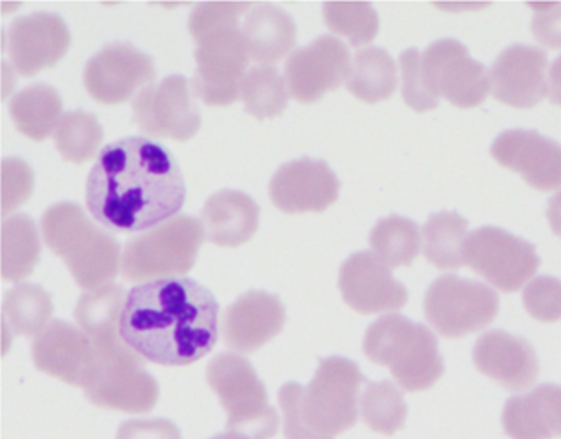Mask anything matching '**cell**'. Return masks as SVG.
I'll list each match as a JSON object with an SVG mask.
<instances>
[{
    "label": "cell",
    "mask_w": 561,
    "mask_h": 439,
    "mask_svg": "<svg viewBox=\"0 0 561 439\" xmlns=\"http://www.w3.org/2000/svg\"><path fill=\"white\" fill-rule=\"evenodd\" d=\"M428 323L445 337H462L484 330L499 313V297L481 281L456 275L436 278L423 300Z\"/></svg>",
    "instance_id": "obj_9"
},
{
    "label": "cell",
    "mask_w": 561,
    "mask_h": 439,
    "mask_svg": "<svg viewBox=\"0 0 561 439\" xmlns=\"http://www.w3.org/2000/svg\"><path fill=\"white\" fill-rule=\"evenodd\" d=\"M9 113L19 132L41 142L57 132L65 116L64 101L50 84H32L15 94Z\"/></svg>",
    "instance_id": "obj_28"
},
{
    "label": "cell",
    "mask_w": 561,
    "mask_h": 439,
    "mask_svg": "<svg viewBox=\"0 0 561 439\" xmlns=\"http://www.w3.org/2000/svg\"><path fill=\"white\" fill-rule=\"evenodd\" d=\"M84 393L100 408L149 413L159 402L160 385L147 372L144 359L104 360L100 377Z\"/></svg>",
    "instance_id": "obj_21"
},
{
    "label": "cell",
    "mask_w": 561,
    "mask_h": 439,
    "mask_svg": "<svg viewBox=\"0 0 561 439\" xmlns=\"http://www.w3.org/2000/svg\"><path fill=\"white\" fill-rule=\"evenodd\" d=\"M251 9L249 2H203L190 15V34L196 38L215 28L239 25Z\"/></svg>",
    "instance_id": "obj_40"
},
{
    "label": "cell",
    "mask_w": 561,
    "mask_h": 439,
    "mask_svg": "<svg viewBox=\"0 0 561 439\" xmlns=\"http://www.w3.org/2000/svg\"><path fill=\"white\" fill-rule=\"evenodd\" d=\"M491 155L535 189L551 192L561 186V146L537 130H504L492 142Z\"/></svg>",
    "instance_id": "obj_19"
},
{
    "label": "cell",
    "mask_w": 561,
    "mask_h": 439,
    "mask_svg": "<svg viewBox=\"0 0 561 439\" xmlns=\"http://www.w3.org/2000/svg\"><path fill=\"white\" fill-rule=\"evenodd\" d=\"M219 303L192 278H165L127 293L121 334L142 359L160 366H190L218 340Z\"/></svg>",
    "instance_id": "obj_2"
},
{
    "label": "cell",
    "mask_w": 561,
    "mask_h": 439,
    "mask_svg": "<svg viewBox=\"0 0 561 439\" xmlns=\"http://www.w3.org/2000/svg\"><path fill=\"white\" fill-rule=\"evenodd\" d=\"M462 261L505 293L517 291L540 267L534 244L495 226H482L466 238Z\"/></svg>",
    "instance_id": "obj_10"
},
{
    "label": "cell",
    "mask_w": 561,
    "mask_h": 439,
    "mask_svg": "<svg viewBox=\"0 0 561 439\" xmlns=\"http://www.w3.org/2000/svg\"><path fill=\"white\" fill-rule=\"evenodd\" d=\"M4 326L15 336H41L54 316V301L41 285L22 284L4 297Z\"/></svg>",
    "instance_id": "obj_31"
},
{
    "label": "cell",
    "mask_w": 561,
    "mask_h": 439,
    "mask_svg": "<svg viewBox=\"0 0 561 439\" xmlns=\"http://www.w3.org/2000/svg\"><path fill=\"white\" fill-rule=\"evenodd\" d=\"M126 300V290L121 285H106L87 291L75 310L78 324L91 337L104 360L142 359L127 346L121 334Z\"/></svg>",
    "instance_id": "obj_24"
},
{
    "label": "cell",
    "mask_w": 561,
    "mask_h": 439,
    "mask_svg": "<svg viewBox=\"0 0 561 439\" xmlns=\"http://www.w3.org/2000/svg\"><path fill=\"white\" fill-rule=\"evenodd\" d=\"M196 96L211 107H226L241 97L249 50L239 25L216 28L195 38Z\"/></svg>",
    "instance_id": "obj_8"
},
{
    "label": "cell",
    "mask_w": 561,
    "mask_h": 439,
    "mask_svg": "<svg viewBox=\"0 0 561 439\" xmlns=\"http://www.w3.org/2000/svg\"><path fill=\"white\" fill-rule=\"evenodd\" d=\"M360 415L373 431L396 435L405 425L409 406L389 380L367 382L360 395Z\"/></svg>",
    "instance_id": "obj_35"
},
{
    "label": "cell",
    "mask_w": 561,
    "mask_h": 439,
    "mask_svg": "<svg viewBox=\"0 0 561 439\" xmlns=\"http://www.w3.org/2000/svg\"><path fill=\"white\" fill-rule=\"evenodd\" d=\"M502 426L511 439H551L561 436V385L541 383L525 395L508 398Z\"/></svg>",
    "instance_id": "obj_25"
},
{
    "label": "cell",
    "mask_w": 561,
    "mask_h": 439,
    "mask_svg": "<svg viewBox=\"0 0 561 439\" xmlns=\"http://www.w3.org/2000/svg\"><path fill=\"white\" fill-rule=\"evenodd\" d=\"M2 169V211L8 216L31 198L34 172L21 159H5Z\"/></svg>",
    "instance_id": "obj_41"
},
{
    "label": "cell",
    "mask_w": 561,
    "mask_h": 439,
    "mask_svg": "<svg viewBox=\"0 0 561 439\" xmlns=\"http://www.w3.org/2000/svg\"><path fill=\"white\" fill-rule=\"evenodd\" d=\"M535 11L531 19V34L548 48H561V4L547 2V4H534Z\"/></svg>",
    "instance_id": "obj_42"
},
{
    "label": "cell",
    "mask_w": 561,
    "mask_h": 439,
    "mask_svg": "<svg viewBox=\"0 0 561 439\" xmlns=\"http://www.w3.org/2000/svg\"><path fill=\"white\" fill-rule=\"evenodd\" d=\"M547 218L553 234L561 238V192H558L548 203Z\"/></svg>",
    "instance_id": "obj_45"
},
{
    "label": "cell",
    "mask_w": 561,
    "mask_h": 439,
    "mask_svg": "<svg viewBox=\"0 0 561 439\" xmlns=\"http://www.w3.org/2000/svg\"><path fill=\"white\" fill-rule=\"evenodd\" d=\"M32 357L41 372L88 389L100 377L104 359L91 337L67 321L55 320L37 336Z\"/></svg>",
    "instance_id": "obj_13"
},
{
    "label": "cell",
    "mask_w": 561,
    "mask_h": 439,
    "mask_svg": "<svg viewBox=\"0 0 561 439\" xmlns=\"http://www.w3.org/2000/svg\"><path fill=\"white\" fill-rule=\"evenodd\" d=\"M363 383L359 366L341 356L321 359L307 386L285 383L278 392L285 439H336L353 428Z\"/></svg>",
    "instance_id": "obj_3"
},
{
    "label": "cell",
    "mask_w": 561,
    "mask_h": 439,
    "mask_svg": "<svg viewBox=\"0 0 561 439\" xmlns=\"http://www.w3.org/2000/svg\"><path fill=\"white\" fill-rule=\"evenodd\" d=\"M205 228L193 216L179 215L127 242L121 262L124 280H165L188 274L205 241Z\"/></svg>",
    "instance_id": "obj_6"
},
{
    "label": "cell",
    "mask_w": 561,
    "mask_h": 439,
    "mask_svg": "<svg viewBox=\"0 0 561 439\" xmlns=\"http://www.w3.org/2000/svg\"><path fill=\"white\" fill-rule=\"evenodd\" d=\"M261 208L242 192L222 189L206 199L202 224L206 238L221 247H239L251 241L259 228Z\"/></svg>",
    "instance_id": "obj_26"
},
{
    "label": "cell",
    "mask_w": 561,
    "mask_h": 439,
    "mask_svg": "<svg viewBox=\"0 0 561 439\" xmlns=\"http://www.w3.org/2000/svg\"><path fill=\"white\" fill-rule=\"evenodd\" d=\"M525 310L545 323L561 320V280L551 275L535 277L524 290Z\"/></svg>",
    "instance_id": "obj_38"
},
{
    "label": "cell",
    "mask_w": 561,
    "mask_h": 439,
    "mask_svg": "<svg viewBox=\"0 0 561 439\" xmlns=\"http://www.w3.org/2000/svg\"><path fill=\"white\" fill-rule=\"evenodd\" d=\"M241 31L249 57L264 67L280 61L297 44L294 19L277 5H254L242 21Z\"/></svg>",
    "instance_id": "obj_27"
},
{
    "label": "cell",
    "mask_w": 561,
    "mask_h": 439,
    "mask_svg": "<svg viewBox=\"0 0 561 439\" xmlns=\"http://www.w3.org/2000/svg\"><path fill=\"white\" fill-rule=\"evenodd\" d=\"M103 127L94 114L87 111L67 113L55 132V142L65 160L87 163L94 159L103 143Z\"/></svg>",
    "instance_id": "obj_36"
},
{
    "label": "cell",
    "mask_w": 561,
    "mask_h": 439,
    "mask_svg": "<svg viewBox=\"0 0 561 439\" xmlns=\"http://www.w3.org/2000/svg\"><path fill=\"white\" fill-rule=\"evenodd\" d=\"M551 103L561 106V55L553 61L550 68V90H548Z\"/></svg>",
    "instance_id": "obj_44"
},
{
    "label": "cell",
    "mask_w": 561,
    "mask_h": 439,
    "mask_svg": "<svg viewBox=\"0 0 561 439\" xmlns=\"http://www.w3.org/2000/svg\"><path fill=\"white\" fill-rule=\"evenodd\" d=\"M323 18L330 31L353 47L369 44L379 32V15L369 2H324Z\"/></svg>",
    "instance_id": "obj_37"
},
{
    "label": "cell",
    "mask_w": 561,
    "mask_h": 439,
    "mask_svg": "<svg viewBox=\"0 0 561 439\" xmlns=\"http://www.w3.org/2000/svg\"><path fill=\"white\" fill-rule=\"evenodd\" d=\"M468 221L459 212L439 211L423 226L425 257L435 267L458 270L462 267V245Z\"/></svg>",
    "instance_id": "obj_32"
},
{
    "label": "cell",
    "mask_w": 561,
    "mask_h": 439,
    "mask_svg": "<svg viewBox=\"0 0 561 439\" xmlns=\"http://www.w3.org/2000/svg\"><path fill=\"white\" fill-rule=\"evenodd\" d=\"M287 311L280 298L267 291H248L222 316V339L238 353H254L284 330Z\"/></svg>",
    "instance_id": "obj_22"
},
{
    "label": "cell",
    "mask_w": 561,
    "mask_h": 439,
    "mask_svg": "<svg viewBox=\"0 0 561 439\" xmlns=\"http://www.w3.org/2000/svg\"><path fill=\"white\" fill-rule=\"evenodd\" d=\"M547 54L531 45L514 44L499 54L491 68L492 96L512 107H534L548 93Z\"/></svg>",
    "instance_id": "obj_20"
},
{
    "label": "cell",
    "mask_w": 561,
    "mask_h": 439,
    "mask_svg": "<svg viewBox=\"0 0 561 439\" xmlns=\"http://www.w3.org/2000/svg\"><path fill=\"white\" fill-rule=\"evenodd\" d=\"M185 199V178L175 157L146 137L104 147L88 176V209L111 231L156 228L175 218Z\"/></svg>",
    "instance_id": "obj_1"
},
{
    "label": "cell",
    "mask_w": 561,
    "mask_h": 439,
    "mask_svg": "<svg viewBox=\"0 0 561 439\" xmlns=\"http://www.w3.org/2000/svg\"><path fill=\"white\" fill-rule=\"evenodd\" d=\"M420 242L419 224L399 215L379 219L369 235L370 247L390 268L412 264L419 255Z\"/></svg>",
    "instance_id": "obj_33"
},
{
    "label": "cell",
    "mask_w": 561,
    "mask_h": 439,
    "mask_svg": "<svg viewBox=\"0 0 561 439\" xmlns=\"http://www.w3.org/2000/svg\"><path fill=\"white\" fill-rule=\"evenodd\" d=\"M211 439H248L245 436L236 435V432H226V435H216Z\"/></svg>",
    "instance_id": "obj_46"
},
{
    "label": "cell",
    "mask_w": 561,
    "mask_h": 439,
    "mask_svg": "<svg viewBox=\"0 0 561 439\" xmlns=\"http://www.w3.org/2000/svg\"><path fill=\"white\" fill-rule=\"evenodd\" d=\"M346 86L364 103L374 104L389 100L397 88L396 61L389 51L380 47L357 51Z\"/></svg>",
    "instance_id": "obj_30"
},
{
    "label": "cell",
    "mask_w": 561,
    "mask_h": 439,
    "mask_svg": "<svg viewBox=\"0 0 561 439\" xmlns=\"http://www.w3.org/2000/svg\"><path fill=\"white\" fill-rule=\"evenodd\" d=\"M287 81L275 68L257 67L248 71L241 86L245 113L255 119H272L280 116L288 104Z\"/></svg>",
    "instance_id": "obj_34"
},
{
    "label": "cell",
    "mask_w": 561,
    "mask_h": 439,
    "mask_svg": "<svg viewBox=\"0 0 561 439\" xmlns=\"http://www.w3.org/2000/svg\"><path fill=\"white\" fill-rule=\"evenodd\" d=\"M41 235L37 224L27 215H14L2 224V277L21 281L31 277L41 261Z\"/></svg>",
    "instance_id": "obj_29"
},
{
    "label": "cell",
    "mask_w": 561,
    "mask_h": 439,
    "mask_svg": "<svg viewBox=\"0 0 561 439\" xmlns=\"http://www.w3.org/2000/svg\"><path fill=\"white\" fill-rule=\"evenodd\" d=\"M134 123L147 136L186 142L202 129V111L182 74L163 78L137 94Z\"/></svg>",
    "instance_id": "obj_11"
},
{
    "label": "cell",
    "mask_w": 561,
    "mask_h": 439,
    "mask_svg": "<svg viewBox=\"0 0 561 439\" xmlns=\"http://www.w3.org/2000/svg\"><path fill=\"white\" fill-rule=\"evenodd\" d=\"M363 349L370 362L389 367L405 392L432 389L445 372L435 334L402 314L374 321L367 327Z\"/></svg>",
    "instance_id": "obj_5"
},
{
    "label": "cell",
    "mask_w": 561,
    "mask_h": 439,
    "mask_svg": "<svg viewBox=\"0 0 561 439\" xmlns=\"http://www.w3.org/2000/svg\"><path fill=\"white\" fill-rule=\"evenodd\" d=\"M206 379L228 412L229 432L248 439H271L278 431V415L252 363L238 354L213 357Z\"/></svg>",
    "instance_id": "obj_7"
},
{
    "label": "cell",
    "mask_w": 561,
    "mask_h": 439,
    "mask_svg": "<svg viewBox=\"0 0 561 439\" xmlns=\"http://www.w3.org/2000/svg\"><path fill=\"white\" fill-rule=\"evenodd\" d=\"M343 300L357 313L400 310L409 301L405 285L393 278L389 265L369 251L356 252L341 265Z\"/></svg>",
    "instance_id": "obj_18"
},
{
    "label": "cell",
    "mask_w": 561,
    "mask_h": 439,
    "mask_svg": "<svg viewBox=\"0 0 561 439\" xmlns=\"http://www.w3.org/2000/svg\"><path fill=\"white\" fill-rule=\"evenodd\" d=\"M42 234L64 258L78 287L96 290L116 278L123 262L119 242L94 224L77 203L50 206L42 218Z\"/></svg>",
    "instance_id": "obj_4"
},
{
    "label": "cell",
    "mask_w": 561,
    "mask_h": 439,
    "mask_svg": "<svg viewBox=\"0 0 561 439\" xmlns=\"http://www.w3.org/2000/svg\"><path fill=\"white\" fill-rule=\"evenodd\" d=\"M340 189V180L330 165L310 157L282 165L268 185L275 208L287 215L323 212L336 203Z\"/></svg>",
    "instance_id": "obj_17"
},
{
    "label": "cell",
    "mask_w": 561,
    "mask_h": 439,
    "mask_svg": "<svg viewBox=\"0 0 561 439\" xmlns=\"http://www.w3.org/2000/svg\"><path fill=\"white\" fill-rule=\"evenodd\" d=\"M350 48L331 35H321L308 47L298 48L285 61L288 91L300 103H314L328 91L337 90L351 74Z\"/></svg>",
    "instance_id": "obj_15"
},
{
    "label": "cell",
    "mask_w": 561,
    "mask_h": 439,
    "mask_svg": "<svg viewBox=\"0 0 561 439\" xmlns=\"http://www.w3.org/2000/svg\"><path fill=\"white\" fill-rule=\"evenodd\" d=\"M116 439H182V432L170 419H129L117 429Z\"/></svg>",
    "instance_id": "obj_43"
},
{
    "label": "cell",
    "mask_w": 561,
    "mask_h": 439,
    "mask_svg": "<svg viewBox=\"0 0 561 439\" xmlns=\"http://www.w3.org/2000/svg\"><path fill=\"white\" fill-rule=\"evenodd\" d=\"M67 22L51 12H34L15 19L5 31V51L22 77H35L54 68L70 50Z\"/></svg>",
    "instance_id": "obj_16"
},
{
    "label": "cell",
    "mask_w": 561,
    "mask_h": 439,
    "mask_svg": "<svg viewBox=\"0 0 561 439\" xmlns=\"http://www.w3.org/2000/svg\"><path fill=\"white\" fill-rule=\"evenodd\" d=\"M472 360L479 372L512 392L528 389L540 372L531 344L525 337L502 330L488 331L478 337Z\"/></svg>",
    "instance_id": "obj_23"
},
{
    "label": "cell",
    "mask_w": 561,
    "mask_h": 439,
    "mask_svg": "<svg viewBox=\"0 0 561 439\" xmlns=\"http://www.w3.org/2000/svg\"><path fill=\"white\" fill-rule=\"evenodd\" d=\"M422 73L430 93L458 107H476L489 93L485 67L455 38L433 42L422 54Z\"/></svg>",
    "instance_id": "obj_12"
},
{
    "label": "cell",
    "mask_w": 561,
    "mask_h": 439,
    "mask_svg": "<svg viewBox=\"0 0 561 439\" xmlns=\"http://www.w3.org/2000/svg\"><path fill=\"white\" fill-rule=\"evenodd\" d=\"M402 68V94L407 106L425 113L438 106V100L430 93L422 73V54L419 48H407L399 58Z\"/></svg>",
    "instance_id": "obj_39"
},
{
    "label": "cell",
    "mask_w": 561,
    "mask_h": 439,
    "mask_svg": "<svg viewBox=\"0 0 561 439\" xmlns=\"http://www.w3.org/2000/svg\"><path fill=\"white\" fill-rule=\"evenodd\" d=\"M153 78V58L126 42L101 48L84 68L88 93L103 104L126 103L140 88L150 86Z\"/></svg>",
    "instance_id": "obj_14"
}]
</instances>
